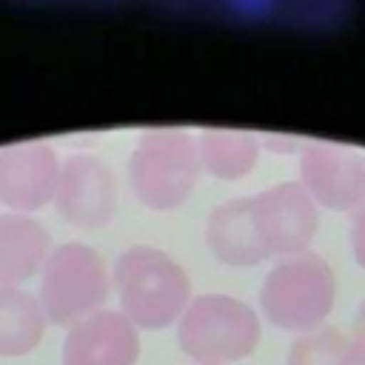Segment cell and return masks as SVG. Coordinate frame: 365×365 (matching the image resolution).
<instances>
[{
	"label": "cell",
	"instance_id": "1",
	"mask_svg": "<svg viewBox=\"0 0 365 365\" xmlns=\"http://www.w3.org/2000/svg\"><path fill=\"white\" fill-rule=\"evenodd\" d=\"M114 285L123 314L148 331H160L180 319L191 302L185 271L163 251L148 245L128 248L114 268Z\"/></svg>",
	"mask_w": 365,
	"mask_h": 365
},
{
	"label": "cell",
	"instance_id": "2",
	"mask_svg": "<svg viewBox=\"0 0 365 365\" xmlns=\"http://www.w3.org/2000/svg\"><path fill=\"white\" fill-rule=\"evenodd\" d=\"M177 345L197 365H228L257 351L259 319L254 308L234 297L202 294L188 302L180 319Z\"/></svg>",
	"mask_w": 365,
	"mask_h": 365
},
{
	"label": "cell",
	"instance_id": "3",
	"mask_svg": "<svg viewBox=\"0 0 365 365\" xmlns=\"http://www.w3.org/2000/svg\"><path fill=\"white\" fill-rule=\"evenodd\" d=\"M259 305L277 328L308 334L334 308V274L319 257L297 254L265 277Z\"/></svg>",
	"mask_w": 365,
	"mask_h": 365
},
{
	"label": "cell",
	"instance_id": "4",
	"mask_svg": "<svg viewBox=\"0 0 365 365\" xmlns=\"http://www.w3.org/2000/svg\"><path fill=\"white\" fill-rule=\"evenodd\" d=\"M106 297L108 277L97 251L80 242H68L51 251L43 265L40 282V305L48 322L71 328L86 317L103 311Z\"/></svg>",
	"mask_w": 365,
	"mask_h": 365
},
{
	"label": "cell",
	"instance_id": "5",
	"mask_svg": "<svg viewBox=\"0 0 365 365\" xmlns=\"http://www.w3.org/2000/svg\"><path fill=\"white\" fill-rule=\"evenodd\" d=\"M134 191L151 208H174L197 177V154L180 134H151L131 163Z\"/></svg>",
	"mask_w": 365,
	"mask_h": 365
},
{
	"label": "cell",
	"instance_id": "6",
	"mask_svg": "<svg viewBox=\"0 0 365 365\" xmlns=\"http://www.w3.org/2000/svg\"><path fill=\"white\" fill-rule=\"evenodd\" d=\"M137 359L140 334L123 311H97L63 339V365H137Z\"/></svg>",
	"mask_w": 365,
	"mask_h": 365
},
{
	"label": "cell",
	"instance_id": "7",
	"mask_svg": "<svg viewBox=\"0 0 365 365\" xmlns=\"http://www.w3.org/2000/svg\"><path fill=\"white\" fill-rule=\"evenodd\" d=\"M54 200L60 214L74 225H103L114 211V182L106 165L88 157H77L57 174Z\"/></svg>",
	"mask_w": 365,
	"mask_h": 365
},
{
	"label": "cell",
	"instance_id": "8",
	"mask_svg": "<svg viewBox=\"0 0 365 365\" xmlns=\"http://www.w3.org/2000/svg\"><path fill=\"white\" fill-rule=\"evenodd\" d=\"M257 222L268 254H297L314 234V208L294 185H279L254 200Z\"/></svg>",
	"mask_w": 365,
	"mask_h": 365
},
{
	"label": "cell",
	"instance_id": "9",
	"mask_svg": "<svg viewBox=\"0 0 365 365\" xmlns=\"http://www.w3.org/2000/svg\"><path fill=\"white\" fill-rule=\"evenodd\" d=\"M208 245L217 259L228 265H257L268 257L254 200H234L220 205L208 222Z\"/></svg>",
	"mask_w": 365,
	"mask_h": 365
},
{
	"label": "cell",
	"instance_id": "10",
	"mask_svg": "<svg viewBox=\"0 0 365 365\" xmlns=\"http://www.w3.org/2000/svg\"><path fill=\"white\" fill-rule=\"evenodd\" d=\"M57 185L54 157L48 148L29 145L0 157V200L14 208L43 205Z\"/></svg>",
	"mask_w": 365,
	"mask_h": 365
},
{
	"label": "cell",
	"instance_id": "11",
	"mask_svg": "<svg viewBox=\"0 0 365 365\" xmlns=\"http://www.w3.org/2000/svg\"><path fill=\"white\" fill-rule=\"evenodd\" d=\"M48 237L46 231L17 214L0 217V288H14L29 279L40 265H46Z\"/></svg>",
	"mask_w": 365,
	"mask_h": 365
},
{
	"label": "cell",
	"instance_id": "12",
	"mask_svg": "<svg viewBox=\"0 0 365 365\" xmlns=\"http://www.w3.org/2000/svg\"><path fill=\"white\" fill-rule=\"evenodd\" d=\"M46 314L40 299L20 288H0V356H23L43 339Z\"/></svg>",
	"mask_w": 365,
	"mask_h": 365
},
{
	"label": "cell",
	"instance_id": "13",
	"mask_svg": "<svg viewBox=\"0 0 365 365\" xmlns=\"http://www.w3.org/2000/svg\"><path fill=\"white\" fill-rule=\"evenodd\" d=\"M288 365H348V336L331 325L299 334L288 348Z\"/></svg>",
	"mask_w": 365,
	"mask_h": 365
},
{
	"label": "cell",
	"instance_id": "14",
	"mask_svg": "<svg viewBox=\"0 0 365 365\" xmlns=\"http://www.w3.org/2000/svg\"><path fill=\"white\" fill-rule=\"evenodd\" d=\"M202 154H205V163L220 177H237L254 163L251 140L234 131H211L202 140Z\"/></svg>",
	"mask_w": 365,
	"mask_h": 365
},
{
	"label": "cell",
	"instance_id": "15",
	"mask_svg": "<svg viewBox=\"0 0 365 365\" xmlns=\"http://www.w3.org/2000/svg\"><path fill=\"white\" fill-rule=\"evenodd\" d=\"M348 365H365V302L354 317V331L348 336Z\"/></svg>",
	"mask_w": 365,
	"mask_h": 365
},
{
	"label": "cell",
	"instance_id": "16",
	"mask_svg": "<svg viewBox=\"0 0 365 365\" xmlns=\"http://www.w3.org/2000/svg\"><path fill=\"white\" fill-rule=\"evenodd\" d=\"M354 248H356V259H359V265L365 268V217L356 222V231H354Z\"/></svg>",
	"mask_w": 365,
	"mask_h": 365
},
{
	"label": "cell",
	"instance_id": "17",
	"mask_svg": "<svg viewBox=\"0 0 365 365\" xmlns=\"http://www.w3.org/2000/svg\"><path fill=\"white\" fill-rule=\"evenodd\" d=\"M240 6H245V9H259V6H265L268 0H237Z\"/></svg>",
	"mask_w": 365,
	"mask_h": 365
}]
</instances>
